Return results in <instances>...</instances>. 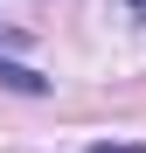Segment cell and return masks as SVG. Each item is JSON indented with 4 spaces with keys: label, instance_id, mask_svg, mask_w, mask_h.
<instances>
[{
    "label": "cell",
    "instance_id": "3",
    "mask_svg": "<svg viewBox=\"0 0 146 153\" xmlns=\"http://www.w3.org/2000/svg\"><path fill=\"white\" fill-rule=\"evenodd\" d=\"M125 7H132V14H146V0H125Z\"/></svg>",
    "mask_w": 146,
    "mask_h": 153
},
{
    "label": "cell",
    "instance_id": "1",
    "mask_svg": "<svg viewBox=\"0 0 146 153\" xmlns=\"http://www.w3.org/2000/svg\"><path fill=\"white\" fill-rule=\"evenodd\" d=\"M0 84H7V91H28V97H42V91H49V76H42V70H21V63H0Z\"/></svg>",
    "mask_w": 146,
    "mask_h": 153
},
{
    "label": "cell",
    "instance_id": "2",
    "mask_svg": "<svg viewBox=\"0 0 146 153\" xmlns=\"http://www.w3.org/2000/svg\"><path fill=\"white\" fill-rule=\"evenodd\" d=\"M90 153H146V146H111V139H97Z\"/></svg>",
    "mask_w": 146,
    "mask_h": 153
}]
</instances>
